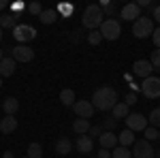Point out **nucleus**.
<instances>
[{
  "label": "nucleus",
  "instance_id": "obj_40",
  "mask_svg": "<svg viewBox=\"0 0 160 158\" xmlns=\"http://www.w3.org/2000/svg\"><path fill=\"white\" fill-rule=\"evenodd\" d=\"M152 17L158 22V26H160V7H154V13H152Z\"/></svg>",
  "mask_w": 160,
  "mask_h": 158
},
{
  "label": "nucleus",
  "instance_id": "obj_24",
  "mask_svg": "<svg viewBox=\"0 0 160 158\" xmlns=\"http://www.w3.org/2000/svg\"><path fill=\"white\" fill-rule=\"evenodd\" d=\"M60 103H62V105H66V107H73L75 103H77V100H75V92H73V90H68V88L62 90V92H60Z\"/></svg>",
  "mask_w": 160,
  "mask_h": 158
},
{
  "label": "nucleus",
  "instance_id": "obj_39",
  "mask_svg": "<svg viewBox=\"0 0 160 158\" xmlns=\"http://www.w3.org/2000/svg\"><path fill=\"white\" fill-rule=\"evenodd\" d=\"M96 158H113V156H111V150H102V147H100V152H98Z\"/></svg>",
  "mask_w": 160,
  "mask_h": 158
},
{
  "label": "nucleus",
  "instance_id": "obj_13",
  "mask_svg": "<svg viewBox=\"0 0 160 158\" xmlns=\"http://www.w3.org/2000/svg\"><path fill=\"white\" fill-rule=\"evenodd\" d=\"M98 143H100L102 150H115V147L120 145V143H118V137L113 133H109V130H105V133L98 137Z\"/></svg>",
  "mask_w": 160,
  "mask_h": 158
},
{
  "label": "nucleus",
  "instance_id": "obj_3",
  "mask_svg": "<svg viewBox=\"0 0 160 158\" xmlns=\"http://www.w3.org/2000/svg\"><path fill=\"white\" fill-rule=\"evenodd\" d=\"M132 34L137 38H148L154 34V19L152 17H139L132 24Z\"/></svg>",
  "mask_w": 160,
  "mask_h": 158
},
{
  "label": "nucleus",
  "instance_id": "obj_41",
  "mask_svg": "<svg viewBox=\"0 0 160 158\" xmlns=\"http://www.w3.org/2000/svg\"><path fill=\"white\" fill-rule=\"evenodd\" d=\"M2 9H9V4H7V0H0V11Z\"/></svg>",
  "mask_w": 160,
  "mask_h": 158
},
{
  "label": "nucleus",
  "instance_id": "obj_32",
  "mask_svg": "<svg viewBox=\"0 0 160 158\" xmlns=\"http://www.w3.org/2000/svg\"><path fill=\"white\" fill-rule=\"evenodd\" d=\"M71 13H73V7H71V4H60V7H58V17H60V15L68 17Z\"/></svg>",
  "mask_w": 160,
  "mask_h": 158
},
{
  "label": "nucleus",
  "instance_id": "obj_8",
  "mask_svg": "<svg viewBox=\"0 0 160 158\" xmlns=\"http://www.w3.org/2000/svg\"><path fill=\"white\" fill-rule=\"evenodd\" d=\"M148 118H143L141 113H130L128 118H126V128L128 130H132V133H139V130H145L148 128Z\"/></svg>",
  "mask_w": 160,
  "mask_h": 158
},
{
  "label": "nucleus",
  "instance_id": "obj_37",
  "mask_svg": "<svg viewBox=\"0 0 160 158\" xmlns=\"http://www.w3.org/2000/svg\"><path fill=\"white\" fill-rule=\"evenodd\" d=\"M102 133H105L102 126H92V128H90V137H92V139H94V137H100Z\"/></svg>",
  "mask_w": 160,
  "mask_h": 158
},
{
  "label": "nucleus",
  "instance_id": "obj_9",
  "mask_svg": "<svg viewBox=\"0 0 160 158\" xmlns=\"http://www.w3.org/2000/svg\"><path fill=\"white\" fill-rule=\"evenodd\" d=\"M154 71H156V69L152 66L149 60H137L135 64H132V75L139 77V79H148V77H152Z\"/></svg>",
  "mask_w": 160,
  "mask_h": 158
},
{
  "label": "nucleus",
  "instance_id": "obj_30",
  "mask_svg": "<svg viewBox=\"0 0 160 158\" xmlns=\"http://www.w3.org/2000/svg\"><path fill=\"white\" fill-rule=\"evenodd\" d=\"M26 9H28V4H24V2H13V4H9V11L15 13V15L19 11H26Z\"/></svg>",
  "mask_w": 160,
  "mask_h": 158
},
{
  "label": "nucleus",
  "instance_id": "obj_7",
  "mask_svg": "<svg viewBox=\"0 0 160 158\" xmlns=\"http://www.w3.org/2000/svg\"><path fill=\"white\" fill-rule=\"evenodd\" d=\"M13 37H15V41H17L19 45H26L28 41H32V38L37 37V30H34L32 26H28V24H19L13 30Z\"/></svg>",
  "mask_w": 160,
  "mask_h": 158
},
{
  "label": "nucleus",
  "instance_id": "obj_35",
  "mask_svg": "<svg viewBox=\"0 0 160 158\" xmlns=\"http://www.w3.org/2000/svg\"><path fill=\"white\" fill-rule=\"evenodd\" d=\"M28 11L32 13V15H41V13H43V9H41V4H38V2H30V4H28Z\"/></svg>",
  "mask_w": 160,
  "mask_h": 158
},
{
  "label": "nucleus",
  "instance_id": "obj_11",
  "mask_svg": "<svg viewBox=\"0 0 160 158\" xmlns=\"http://www.w3.org/2000/svg\"><path fill=\"white\" fill-rule=\"evenodd\" d=\"M73 109H75V113H77L79 118H83V120H90V118L94 115V111H96L90 100H77L73 105Z\"/></svg>",
  "mask_w": 160,
  "mask_h": 158
},
{
  "label": "nucleus",
  "instance_id": "obj_20",
  "mask_svg": "<svg viewBox=\"0 0 160 158\" xmlns=\"http://www.w3.org/2000/svg\"><path fill=\"white\" fill-rule=\"evenodd\" d=\"M111 113H113V120H126V118L130 115V107H128L126 103H118V105L111 109Z\"/></svg>",
  "mask_w": 160,
  "mask_h": 158
},
{
  "label": "nucleus",
  "instance_id": "obj_12",
  "mask_svg": "<svg viewBox=\"0 0 160 158\" xmlns=\"http://www.w3.org/2000/svg\"><path fill=\"white\" fill-rule=\"evenodd\" d=\"M11 51H13L15 62H30L32 58H34V49L28 47V45H17V47L11 49Z\"/></svg>",
  "mask_w": 160,
  "mask_h": 158
},
{
  "label": "nucleus",
  "instance_id": "obj_21",
  "mask_svg": "<svg viewBox=\"0 0 160 158\" xmlns=\"http://www.w3.org/2000/svg\"><path fill=\"white\" fill-rule=\"evenodd\" d=\"M71 150H73V141H71L68 137H62L60 141L56 143V154H60V156L71 154Z\"/></svg>",
  "mask_w": 160,
  "mask_h": 158
},
{
  "label": "nucleus",
  "instance_id": "obj_2",
  "mask_svg": "<svg viewBox=\"0 0 160 158\" xmlns=\"http://www.w3.org/2000/svg\"><path fill=\"white\" fill-rule=\"evenodd\" d=\"M102 22H105V13L100 9V4H90V7H86L83 17H81L83 28H88L92 32V30H98L100 26H102Z\"/></svg>",
  "mask_w": 160,
  "mask_h": 158
},
{
  "label": "nucleus",
  "instance_id": "obj_26",
  "mask_svg": "<svg viewBox=\"0 0 160 158\" xmlns=\"http://www.w3.org/2000/svg\"><path fill=\"white\" fill-rule=\"evenodd\" d=\"M28 158H43V147H41V143H30L28 145Z\"/></svg>",
  "mask_w": 160,
  "mask_h": 158
},
{
  "label": "nucleus",
  "instance_id": "obj_46",
  "mask_svg": "<svg viewBox=\"0 0 160 158\" xmlns=\"http://www.w3.org/2000/svg\"><path fill=\"white\" fill-rule=\"evenodd\" d=\"M22 158H28V156H22Z\"/></svg>",
  "mask_w": 160,
  "mask_h": 158
},
{
  "label": "nucleus",
  "instance_id": "obj_19",
  "mask_svg": "<svg viewBox=\"0 0 160 158\" xmlns=\"http://www.w3.org/2000/svg\"><path fill=\"white\" fill-rule=\"evenodd\" d=\"M2 109H4V115H15L17 109H19V103L15 96H7L2 100Z\"/></svg>",
  "mask_w": 160,
  "mask_h": 158
},
{
  "label": "nucleus",
  "instance_id": "obj_47",
  "mask_svg": "<svg viewBox=\"0 0 160 158\" xmlns=\"http://www.w3.org/2000/svg\"><path fill=\"white\" fill-rule=\"evenodd\" d=\"M158 139H160V137H158Z\"/></svg>",
  "mask_w": 160,
  "mask_h": 158
},
{
  "label": "nucleus",
  "instance_id": "obj_5",
  "mask_svg": "<svg viewBox=\"0 0 160 158\" xmlns=\"http://www.w3.org/2000/svg\"><path fill=\"white\" fill-rule=\"evenodd\" d=\"M141 92L145 98H158L160 96V77H148L143 79V85H141Z\"/></svg>",
  "mask_w": 160,
  "mask_h": 158
},
{
  "label": "nucleus",
  "instance_id": "obj_23",
  "mask_svg": "<svg viewBox=\"0 0 160 158\" xmlns=\"http://www.w3.org/2000/svg\"><path fill=\"white\" fill-rule=\"evenodd\" d=\"M90 120H83V118H79V120H75L73 122V130L77 135H86V133H90Z\"/></svg>",
  "mask_w": 160,
  "mask_h": 158
},
{
  "label": "nucleus",
  "instance_id": "obj_17",
  "mask_svg": "<svg viewBox=\"0 0 160 158\" xmlns=\"http://www.w3.org/2000/svg\"><path fill=\"white\" fill-rule=\"evenodd\" d=\"M17 17H19V15L7 11L4 15H0V28H11V30H15V28L19 26L17 24Z\"/></svg>",
  "mask_w": 160,
  "mask_h": 158
},
{
  "label": "nucleus",
  "instance_id": "obj_36",
  "mask_svg": "<svg viewBox=\"0 0 160 158\" xmlns=\"http://www.w3.org/2000/svg\"><path fill=\"white\" fill-rule=\"evenodd\" d=\"M152 41H154V45H156V49H160V26H158V28H154V34H152Z\"/></svg>",
  "mask_w": 160,
  "mask_h": 158
},
{
  "label": "nucleus",
  "instance_id": "obj_28",
  "mask_svg": "<svg viewBox=\"0 0 160 158\" xmlns=\"http://www.w3.org/2000/svg\"><path fill=\"white\" fill-rule=\"evenodd\" d=\"M143 135H145V141H154V139H158V137H160V130H158V128H154V126H148V128L143 130Z\"/></svg>",
  "mask_w": 160,
  "mask_h": 158
},
{
  "label": "nucleus",
  "instance_id": "obj_6",
  "mask_svg": "<svg viewBox=\"0 0 160 158\" xmlns=\"http://www.w3.org/2000/svg\"><path fill=\"white\" fill-rule=\"evenodd\" d=\"M132 156L135 158H156V152L149 141L145 139H137L135 145H132Z\"/></svg>",
  "mask_w": 160,
  "mask_h": 158
},
{
  "label": "nucleus",
  "instance_id": "obj_31",
  "mask_svg": "<svg viewBox=\"0 0 160 158\" xmlns=\"http://www.w3.org/2000/svg\"><path fill=\"white\" fill-rule=\"evenodd\" d=\"M100 9H102V13H113L115 11V4H113V2H109V0H102V2H100Z\"/></svg>",
  "mask_w": 160,
  "mask_h": 158
},
{
  "label": "nucleus",
  "instance_id": "obj_10",
  "mask_svg": "<svg viewBox=\"0 0 160 158\" xmlns=\"http://www.w3.org/2000/svg\"><path fill=\"white\" fill-rule=\"evenodd\" d=\"M120 15H122L124 22H132L135 24L137 19L141 17V7L137 4V2H130V4H124L122 11H120Z\"/></svg>",
  "mask_w": 160,
  "mask_h": 158
},
{
  "label": "nucleus",
  "instance_id": "obj_22",
  "mask_svg": "<svg viewBox=\"0 0 160 158\" xmlns=\"http://www.w3.org/2000/svg\"><path fill=\"white\" fill-rule=\"evenodd\" d=\"M38 19H41V24L49 26L58 19V11H56V9H43V13L38 15Z\"/></svg>",
  "mask_w": 160,
  "mask_h": 158
},
{
  "label": "nucleus",
  "instance_id": "obj_45",
  "mask_svg": "<svg viewBox=\"0 0 160 158\" xmlns=\"http://www.w3.org/2000/svg\"><path fill=\"white\" fill-rule=\"evenodd\" d=\"M0 88H2V77H0Z\"/></svg>",
  "mask_w": 160,
  "mask_h": 158
},
{
  "label": "nucleus",
  "instance_id": "obj_14",
  "mask_svg": "<svg viewBox=\"0 0 160 158\" xmlns=\"http://www.w3.org/2000/svg\"><path fill=\"white\" fill-rule=\"evenodd\" d=\"M75 147H77L81 154H90V152L94 150V139H92V137H86V135H81V137H77Z\"/></svg>",
  "mask_w": 160,
  "mask_h": 158
},
{
  "label": "nucleus",
  "instance_id": "obj_1",
  "mask_svg": "<svg viewBox=\"0 0 160 158\" xmlns=\"http://www.w3.org/2000/svg\"><path fill=\"white\" fill-rule=\"evenodd\" d=\"M92 105L98 111H111L118 105V92L113 88H109V85H100L92 94Z\"/></svg>",
  "mask_w": 160,
  "mask_h": 158
},
{
  "label": "nucleus",
  "instance_id": "obj_27",
  "mask_svg": "<svg viewBox=\"0 0 160 158\" xmlns=\"http://www.w3.org/2000/svg\"><path fill=\"white\" fill-rule=\"evenodd\" d=\"M148 122H149V126H154V128H160V107H156V109L149 113Z\"/></svg>",
  "mask_w": 160,
  "mask_h": 158
},
{
  "label": "nucleus",
  "instance_id": "obj_38",
  "mask_svg": "<svg viewBox=\"0 0 160 158\" xmlns=\"http://www.w3.org/2000/svg\"><path fill=\"white\" fill-rule=\"evenodd\" d=\"M135 103H137V94H135V92H130V94L126 96V105L130 107V105H135Z\"/></svg>",
  "mask_w": 160,
  "mask_h": 158
},
{
  "label": "nucleus",
  "instance_id": "obj_16",
  "mask_svg": "<svg viewBox=\"0 0 160 158\" xmlns=\"http://www.w3.org/2000/svg\"><path fill=\"white\" fill-rule=\"evenodd\" d=\"M15 58H9V56H4V60L0 62V77H11L13 73H15Z\"/></svg>",
  "mask_w": 160,
  "mask_h": 158
},
{
  "label": "nucleus",
  "instance_id": "obj_33",
  "mask_svg": "<svg viewBox=\"0 0 160 158\" xmlns=\"http://www.w3.org/2000/svg\"><path fill=\"white\" fill-rule=\"evenodd\" d=\"M115 126H118V120H113V118H107V120L102 122V128H105V130H109V133H113V130H115Z\"/></svg>",
  "mask_w": 160,
  "mask_h": 158
},
{
  "label": "nucleus",
  "instance_id": "obj_25",
  "mask_svg": "<svg viewBox=\"0 0 160 158\" xmlns=\"http://www.w3.org/2000/svg\"><path fill=\"white\" fill-rule=\"evenodd\" d=\"M111 156H113V158H132V152H130L128 147L118 145L115 150H111Z\"/></svg>",
  "mask_w": 160,
  "mask_h": 158
},
{
  "label": "nucleus",
  "instance_id": "obj_34",
  "mask_svg": "<svg viewBox=\"0 0 160 158\" xmlns=\"http://www.w3.org/2000/svg\"><path fill=\"white\" fill-rule=\"evenodd\" d=\"M149 62H152V66H154V69H160V49L152 51V58H149Z\"/></svg>",
  "mask_w": 160,
  "mask_h": 158
},
{
  "label": "nucleus",
  "instance_id": "obj_43",
  "mask_svg": "<svg viewBox=\"0 0 160 158\" xmlns=\"http://www.w3.org/2000/svg\"><path fill=\"white\" fill-rule=\"evenodd\" d=\"M4 60V51H2V49H0V62Z\"/></svg>",
  "mask_w": 160,
  "mask_h": 158
},
{
  "label": "nucleus",
  "instance_id": "obj_18",
  "mask_svg": "<svg viewBox=\"0 0 160 158\" xmlns=\"http://www.w3.org/2000/svg\"><path fill=\"white\" fill-rule=\"evenodd\" d=\"M135 141H137V137L132 130H128V128H124L122 133L118 135V143L122 147H130V145H135Z\"/></svg>",
  "mask_w": 160,
  "mask_h": 158
},
{
  "label": "nucleus",
  "instance_id": "obj_44",
  "mask_svg": "<svg viewBox=\"0 0 160 158\" xmlns=\"http://www.w3.org/2000/svg\"><path fill=\"white\" fill-rule=\"evenodd\" d=\"M0 41H2V28H0Z\"/></svg>",
  "mask_w": 160,
  "mask_h": 158
},
{
  "label": "nucleus",
  "instance_id": "obj_42",
  "mask_svg": "<svg viewBox=\"0 0 160 158\" xmlns=\"http://www.w3.org/2000/svg\"><path fill=\"white\" fill-rule=\"evenodd\" d=\"M2 158H15V156H13V152H9V150H7V152L2 154Z\"/></svg>",
  "mask_w": 160,
  "mask_h": 158
},
{
  "label": "nucleus",
  "instance_id": "obj_15",
  "mask_svg": "<svg viewBox=\"0 0 160 158\" xmlns=\"http://www.w3.org/2000/svg\"><path fill=\"white\" fill-rule=\"evenodd\" d=\"M13 130H17V120H15V115H4V118L0 120V133L11 135Z\"/></svg>",
  "mask_w": 160,
  "mask_h": 158
},
{
  "label": "nucleus",
  "instance_id": "obj_29",
  "mask_svg": "<svg viewBox=\"0 0 160 158\" xmlns=\"http://www.w3.org/2000/svg\"><path fill=\"white\" fill-rule=\"evenodd\" d=\"M100 41H102V34H100V30H92V32L88 34V43H90V45H98Z\"/></svg>",
  "mask_w": 160,
  "mask_h": 158
},
{
  "label": "nucleus",
  "instance_id": "obj_4",
  "mask_svg": "<svg viewBox=\"0 0 160 158\" xmlns=\"http://www.w3.org/2000/svg\"><path fill=\"white\" fill-rule=\"evenodd\" d=\"M98 30H100V34H102V38H107V41H118L120 34H122V28H120L118 19H105Z\"/></svg>",
  "mask_w": 160,
  "mask_h": 158
}]
</instances>
